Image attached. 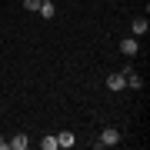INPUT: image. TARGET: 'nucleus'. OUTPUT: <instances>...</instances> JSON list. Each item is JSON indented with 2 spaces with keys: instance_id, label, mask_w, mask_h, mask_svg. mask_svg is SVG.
Segmentation results:
<instances>
[{
  "instance_id": "f257e3e1",
  "label": "nucleus",
  "mask_w": 150,
  "mask_h": 150,
  "mask_svg": "<svg viewBox=\"0 0 150 150\" xmlns=\"http://www.w3.org/2000/svg\"><path fill=\"white\" fill-rule=\"evenodd\" d=\"M120 144V134L113 127H107V130H100V137H97V147H117Z\"/></svg>"
},
{
  "instance_id": "f03ea898",
  "label": "nucleus",
  "mask_w": 150,
  "mask_h": 150,
  "mask_svg": "<svg viewBox=\"0 0 150 150\" xmlns=\"http://www.w3.org/2000/svg\"><path fill=\"white\" fill-rule=\"evenodd\" d=\"M120 50H123V57H137V50H140V43H137V37H127L120 43Z\"/></svg>"
},
{
  "instance_id": "7ed1b4c3",
  "label": "nucleus",
  "mask_w": 150,
  "mask_h": 150,
  "mask_svg": "<svg viewBox=\"0 0 150 150\" xmlns=\"http://www.w3.org/2000/svg\"><path fill=\"white\" fill-rule=\"evenodd\" d=\"M107 87H110V90H123V87H127V77H123V74H110L107 77Z\"/></svg>"
},
{
  "instance_id": "20e7f679",
  "label": "nucleus",
  "mask_w": 150,
  "mask_h": 150,
  "mask_svg": "<svg viewBox=\"0 0 150 150\" xmlns=\"http://www.w3.org/2000/svg\"><path fill=\"white\" fill-rule=\"evenodd\" d=\"M74 144H77V137L70 134V130H64V134H57V147H64V150H70Z\"/></svg>"
},
{
  "instance_id": "39448f33",
  "label": "nucleus",
  "mask_w": 150,
  "mask_h": 150,
  "mask_svg": "<svg viewBox=\"0 0 150 150\" xmlns=\"http://www.w3.org/2000/svg\"><path fill=\"white\" fill-rule=\"evenodd\" d=\"M147 30H150V23H147V17H137V20H134V37H144Z\"/></svg>"
},
{
  "instance_id": "423d86ee",
  "label": "nucleus",
  "mask_w": 150,
  "mask_h": 150,
  "mask_svg": "<svg viewBox=\"0 0 150 150\" xmlns=\"http://www.w3.org/2000/svg\"><path fill=\"white\" fill-rule=\"evenodd\" d=\"M10 147H13V150H27V147H30V137H27V134H17V137L10 140Z\"/></svg>"
},
{
  "instance_id": "0eeeda50",
  "label": "nucleus",
  "mask_w": 150,
  "mask_h": 150,
  "mask_svg": "<svg viewBox=\"0 0 150 150\" xmlns=\"http://www.w3.org/2000/svg\"><path fill=\"white\" fill-rule=\"evenodd\" d=\"M37 13L43 17V20H50V17H54L57 10H54V4H40V7H37Z\"/></svg>"
},
{
  "instance_id": "6e6552de",
  "label": "nucleus",
  "mask_w": 150,
  "mask_h": 150,
  "mask_svg": "<svg viewBox=\"0 0 150 150\" xmlns=\"http://www.w3.org/2000/svg\"><path fill=\"white\" fill-rule=\"evenodd\" d=\"M123 77H127V87H134V90L144 87V83H140V77H137V70H130V74H123Z\"/></svg>"
},
{
  "instance_id": "1a4fd4ad",
  "label": "nucleus",
  "mask_w": 150,
  "mask_h": 150,
  "mask_svg": "<svg viewBox=\"0 0 150 150\" xmlns=\"http://www.w3.org/2000/svg\"><path fill=\"white\" fill-rule=\"evenodd\" d=\"M40 147H43V150H57V137H43Z\"/></svg>"
},
{
  "instance_id": "9d476101",
  "label": "nucleus",
  "mask_w": 150,
  "mask_h": 150,
  "mask_svg": "<svg viewBox=\"0 0 150 150\" xmlns=\"http://www.w3.org/2000/svg\"><path fill=\"white\" fill-rule=\"evenodd\" d=\"M37 7H40V0H23V10H30V13H37Z\"/></svg>"
},
{
  "instance_id": "9b49d317",
  "label": "nucleus",
  "mask_w": 150,
  "mask_h": 150,
  "mask_svg": "<svg viewBox=\"0 0 150 150\" xmlns=\"http://www.w3.org/2000/svg\"><path fill=\"white\" fill-rule=\"evenodd\" d=\"M7 147H10V140H7V137H0V150H7Z\"/></svg>"
},
{
  "instance_id": "f8f14e48",
  "label": "nucleus",
  "mask_w": 150,
  "mask_h": 150,
  "mask_svg": "<svg viewBox=\"0 0 150 150\" xmlns=\"http://www.w3.org/2000/svg\"><path fill=\"white\" fill-rule=\"evenodd\" d=\"M40 4H54V0H40Z\"/></svg>"
}]
</instances>
